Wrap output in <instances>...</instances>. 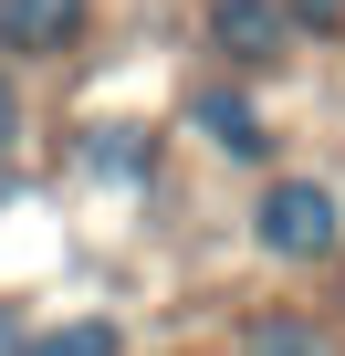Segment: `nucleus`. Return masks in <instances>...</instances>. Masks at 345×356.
Listing matches in <instances>:
<instances>
[{
    "label": "nucleus",
    "mask_w": 345,
    "mask_h": 356,
    "mask_svg": "<svg viewBox=\"0 0 345 356\" xmlns=\"http://www.w3.org/2000/svg\"><path fill=\"white\" fill-rule=\"evenodd\" d=\"M251 252L262 262H335L345 252V189L303 168H272L251 189Z\"/></svg>",
    "instance_id": "f257e3e1"
},
{
    "label": "nucleus",
    "mask_w": 345,
    "mask_h": 356,
    "mask_svg": "<svg viewBox=\"0 0 345 356\" xmlns=\"http://www.w3.org/2000/svg\"><path fill=\"white\" fill-rule=\"evenodd\" d=\"M293 11H283V0H199V53L220 63V74H283L293 63Z\"/></svg>",
    "instance_id": "f03ea898"
},
{
    "label": "nucleus",
    "mask_w": 345,
    "mask_h": 356,
    "mask_svg": "<svg viewBox=\"0 0 345 356\" xmlns=\"http://www.w3.org/2000/svg\"><path fill=\"white\" fill-rule=\"evenodd\" d=\"M178 126H199L210 136V157H230V168H272V115H262V95H251V74H199L189 95H178Z\"/></svg>",
    "instance_id": "7ed1b4c3"
},
{
    "label": "nucleus",
    "mask_w": 345,
    "mask_h": 356,
    "mask_svg": "<svg viewBox=\"0 0 345 356\" xmlns=\"http://www.w3.org/2000/svg\"><path fill=\"white\" fill-rule=\"evenodd\" d=\"M74 168L94 178V189H157L167 147H157V126H136V115H94V126H74Z\"/></svg>",
    "instance_id": "20e7f679"
},
{
    "label": "nucleus",
    "mask_w": 345,
    "mask_h": 356,
    "mask_svg": "<svg viewBox=\"0 0 345 356\" xmlns=\"http://www.w3.org/2000/svg\"><path fill=\"white\" fill-rule=\"evenodd\" d=\"M84 32H94V0H0V53L22 74L32 63H74Z\"/></svg>",
    "instance_id": "39448f33"
},
{
    "label": "nucleus",
    "mask_w": 345,
    "mask_h": 356,
    "mask_svg": "<svg viewBox=\"0 0 345 356\" xmlns=\"http://www.w3.org/2000/svg\"><path fill=\"white\" fill-rule=\"evenodd\" d=\"M230 356H335V335H324L303 304H251L241 335H230Z\"/></svg>",
    "instance_id": "423d86ee"
},
{
    "label": "nucleus",
    "mask_w": 345,
    "mask_h": 356,
    "mask_svg": "<svg viewBox=\"0 0 345 356\" xmlns=\"http://www.w3.org/2000/svg\"><path fill=\"white\" fill-rule=\"evenodd\" d=\"M22 356H126V325L115 314H63V325H32Z\"/></svg>",
    "instance_id": "0eeeda50"
},
{
    "label": "nucleus",
    "mask_w": 345,
    "mask_h": 356,
    "mask_svg": "<svg viewBox=\"0 0 345 356\" xmlns=\"http://www.w3.org/2000/svg\"><path fill=\"white\" fill-rule=\"evenodd\" d=\"M22 126H32V105H22V63H0V157H22Z\"/></svg>",
    "instance_id": "6e6552de"
},
{
    "label": "nucleus",
    "mask_w": 345,
    "mask_h": 356,
    "mask_svg": "<svg viewBox=\"0 0 345 356\" xmlns=\"http://www.w3.org/2000/svg\"><path fill=\"white\" fill-rule=\"evenodd\" d=\"M303 42H345V0H283Z\"/></svg>",
    "instance_id": "1a4fd4ad"
},
{
    "label": "nucleus",
    "mask_w": 345,
    "mask_h": 356,
    "mask_svg": "<svg viewBox=\"0 0 345 356\" xmlns=\"http://www.w3.org/2000/svg\"><path fill=\"white\" fill-rule=\"evenodd\" d=\"M22 335H32V314H22V304H0V356H22Z\"/></svg>",
    "instance_id": "9d476101"
}]
</instances>
